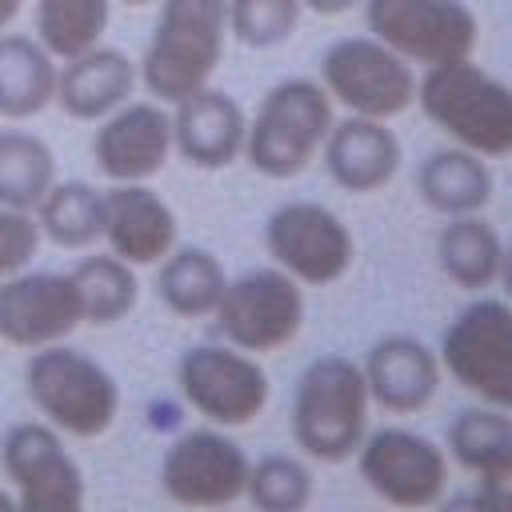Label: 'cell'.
Wrapping results in <instances>:
<instances>
[{
    "mask_svg": "<svg viewBox=\"0 0 512 512\" xmlns=\"http://www.w3.org/2000/svg\"><path fill=\"white\" fill-rule=\"evenodd\" d=\"M248 464H252L248 452L216 424L188 428L168 444L160 460V488L180 508L216 512L244 500Z\"/></svg>",
    "mask_w": 512,
    "mask_h": 512,
    "instance_id": "5bb4252c",
    "label": "cell"
},
{
    "mask_svg": "<svg viewBox=\"0 0 512 512\" xmlns=\"http://www.w3.org/2000/svg\"><path fill=\"white\" fill-rule=\"evenodd\" d=\"M364 384L376 408L392 412V416H412L420 408H428L440 392V352H432L424 340L416 336H384L368 348L364 356Z\"/></svg>",
    "mask_w": 512,
    "mask_h": 512,
    "instance_id": "d6986e66",
    "label": "cell"
},
{
    "mask_svg": "<svg viewBox=\"0 0 512 512\" xmlns=\"http://www.w3.org/2000/svg\"><path fill=\"white\" fill-rule=\"evenodd\" d=\"M228 40V0H160L152 40L136 64L156 104H176L212 84Z\"/></svg>",
    "mask_w": 512,
    "mask_h": 512,
    "instance_id": "7a4b0ae2",
    "label": "cell"
},
{
    "mask_svg": "<svg viewBox=\"0 0 512 512\" xmlns=\"http://www.w3.org/2000/svg\"><path fill=\"white\" fill-rule=\"evenodd\" d=\"M500 256H504V244L480 212L444 216V228L436 232V264L456 288L464 292L492 288L500 280Z\"/></svg>",
    "mask_w": 512,
    "mask_h": 512,
    "instance_id": "cb8c5ba5",
    "label": "cell"
},
{
    "mask_svg": "<svg viewBox=\"0 0 512 512\" xmlns=\"http://www.w3.org/2000/svg\"><path fill=\"white\" fill-rule=\"evenodd\" d=\"M416 104L460 148L484 160L512 156V88L472 56L424 68L416 80Z\"/></svg>",
    "mask_w": 512,
    "mask_h": 512,
    "instance_id": "3957f363",
    "label": "cell"
},
{
    "mask_svg": "<svg viewBox=\"0 0 512 512\" xmlns=\"http://www.w3.org/2000/svg\"><path fill=\"white\" fill-rule=\"evenodd\" d=\"M436 512H500L484 492H456V496H440V504H436Z\"/></svg>",
    "mask_w": 512,
    "mask_h": 512,
    "instance_id": "e575fe53",
    "label": "cell"
},
{
    "mask_svg": "<svg viewBox=\"0 0 512 512\" xmlns=\"http://www.w3.org/2000/svg\"><path fill=\"white\" fill-rule=\"evenodd\" d=\"M320 160L328 168V176L356 196L380 192L384 184H392V176L400 172V140L388 128V120H372V116H344L332 124Z\"/></svg>",
    "mask_w": 512,
    "mask_h": 512,
    "instance_id": "ffe728a7",
    "label": "cell"
},
{
    "mask_svg": "<svg viewBox=\"0 0 512 512\" xmlns=\"http://www.w3.org/2000/svg\"><path fill=\"white\" fill-rule=\"evenodd\" d=\"M416 192L440 216H468L492 200V168L460 144L436 148L416 168Z\"/></svg>",
    "mask_w": 512,
    "mask_h": 512,
    "instance_id": "7402d4cb",
    "label": "cell"
},
{
    "mask_svg": "<svg viewBox=\"0 0 512 512\" xmlns=\"http://www.w3.org/2000/svg\"><path fill=\"white\" fill-rule=\"evenodd\" d=\"M300 0H228V32L248 48H276L300 24Z\"/></svg>",
    "mask_w": 512,
    "mask_h": 512,
    "instance_id": "1f68e13d",
    "label": "cell"
},
{
    "mask_svg": "<svg viewBox=\"0 0 512 512\" xmlns=\"http://www.w3.org/2000/svg\"><path fill=\"white\" fill-rule=\"evenodd\" d=\"M312 496H316V480L300 456L268 452L248 464L244 500L256 512H304L312 504Z\"/></svg>",
    "mask_w": 512,
    "mask_h": 512,
    "instance_id": "4dcf8cb0",
    "label": "cell"
},
{
    "mask_svg": "<svg viewBox=\"0 0 512 512\" xmlns=\"http://www.w3.org/2000/svg\"><path fill=\"white\" fill-rule=\"evenodd\" d=\"M108 16L112 0H36V40L56 60H72L104 40Z\"/></svg>",
    "mask_w": 512,
    "mask_h": 512,
    "instance_id": "83f0119b",
    "label": "cell"
},
{
    "mask_svg": "<svg viewBox=\"0 0 512 512\" xmlns=\"http://www.w3.org/2000/svg\"><path fill=\"white\" fill-rule=\"evenodd\" d=\"M332 124V96L320 80H280L264 92L256 116L248 120L244 160L268 180H292L320 156Z\"/></svg>",
    "mask_w": 512,
    "mask_h": 512,
    "instance_id": "5b68a950",
    "label": "cell"
},
{
    "mask_svg": "<svg viewBox=\"0 0 512 512\" xmlns=\"http://www.w3.org/2000/svg\"><path fill=\"white\" fill-rule=\"evenodd\" d=\"M176 384L180 396L216 428L252 424L272 396L268 372L256 364V356L232 344L184 348V356L176 360Z\"/></svg>",
    "mask_w": 512,
    "mask_h": 512,
    "instance_id": "30bf717a",
    "label": "cell"
},
{
    "mask_svg": "<svg viewBox=\"0 0 512 512\" xmlns=\"http://www.w3.org/2000/svg\"><path fill=\"white\" fill-rule=\"evenodd\" d=\"M224 344L240 352H276L288 348L304 328V284L284 268H248L224 284V296L212 312Z\"/></svg>",
    "mask_w": 512,
    "mask_h": 512,
    "instance_id": "ba28073f",
    "label": "cell"
},
{
    "mask_svg": "<svg viewBox=\"0 0 512 512\" xmlns=\"http://www.w3.org/2000/svg\"><path fill=\"white\" fill-rule=\"evenodd\" d=\"M440 364L480 404L512 412V304L480 296L460 308L440 336Z\"/></svg>",
    "mask_w": 512,
    "mask_h": 512,
    "instance_id": "8992f818",
    "label": "cell"
},
{
    "mask_svg": "<svg viewBox=\"0 0 512 512\" xmlns=\"http://www.w3.org/2000/svg\"><path fill=\"white\" fill-rule=\"evenodd\" d=\"M36 224L56 248H88L100 240V192L84 180H56L36 204Z\"/></svg>",
    "mask_w": 512,
    "mask_h": 512,
    "instance_id": "f1b7e54d",
    "label": "cell"
},
{
    "mask_svg": "<svg viewBox=\"0 0 512 512\" xmlns=\"http://www.w3.org/2000/svg\"><path fill=\"white\" fill-rule=\"evenodd\" d=\"M56 184L52 148L24 128H0V204L36 212L44 192Z\"/></svg>",
    "mask_w": 512,
    "mask_h": 512,
    "instance_id": "4316f807",
    "label": "cell"
},
{
    "mask_svg": "<svg viewBox=\"0 0 512 512\" xmlns=\"http://www.w3.org/2000/svg\"><path fill=\"white\" fill-rule=\"evenodd\" d=\"M356 468L368 492L392 508H436L448 488V452L412 428H376L356 448Z\"/></svg>",
    "mask_w": 512,
    "mask_h": 512,
    "instance_id": "8fae6325",
    "label": "cell"
},
{
    "mask_svg": "<svg viewBox=\"0 0 512 512\" xmlns=\"http://www.w3.org/2000/svg\"><path fill=\"white\" fill-rule=\"evenodd\" d=\"M40 224H36V212H24V208H8L0 204V280L12 276V272H24L40 248Z\"/></svg>",
    "mask_w": 512,
    "mask_h": 512,
    "instance_id": "d6a6232c",
    "label": "cell"
},
{
    "mask_svg": "<svg viewBox=\"0 0 512 512\" xmlns=\"http://www.w3.org/2000/svg\"><path fill=\"white\" fill-rule=\"evenodd\" d=\"M120 4H128V8H144V4H160V0H120Z\"/></svg>",
    "mask_w": 512,
    "mask_h": 512,
    "instance_id": "ab89813d",
    "label": "cell"
},
{
    "mask_svg": "<svg viewBox=\"0 0 512 512\" xmlns=\"http://www.w3.org/2000/svg\"><path fill=\"white\" fill-rule=\"evenodd\" d=\"M0 512H16V500H12V492H4V488H0Z\"/></svg>",
    "mask_w": 512,
    "mask_h": 512,
    "instance_id": "f35d334b",
    "label": "cell"
},
{
    "mask_svg": "<svg viewBox=\"0 0 512 512\" xmlns=\"http://www.w3.org/2000/svg\"><path fill=\"white\" fill-rule=\"evenodd\" d=\"M84 324L68 272H12L0 280V340L12 348H48Z\"/></svg>",
    "mask_w": 512,
    "mask_h": 512,
    "instance_id": "9a60e30c",
    "label": "cell"
},
{
    "mask_svg": "<svg viewBox=\"0 0 512 512\" xmlns=\"http://www.w3.org/2000/svg\"><path fill=\"white\" fill-rule=\"evenodd\" d=\"M368 32L408 64H448L476 48L480 24L464 0H364Z\"/></svg>",
    "mask_w": 512,
    "mask_h": 512,
    "instance_id": "7c38bea8",
    "label": "cell"
},
{
    "mask_svg": "<svg viewBox=\"0 0 512 512\" xmlns=\"http://www.w3.org/2000/svg\"><path fill=\"white\" fill-rule=\"evenodd\" d=\"M320 84L348 116L392 120L416 104V72L376 36H340L320 56Z\"/></svg>",
    "mask_w": 512,
    "mask_h": 512,
    "instance_id": "52a82bcc",
    "label": "cell"
},
{
    "mask_svg": "<svg viewBox=\"0 0 512 512\" xmlns=\"http://www.w3.org/2000/svg\"><path fill=\"white\" fill-rule=\"evenodd\" d=\"M176 212L148 184H112L100 192V240L132 268L160 264L176 248Z\"/></svg>",
    "mask_w": 512,
    "mask_h": 512,
    "instance_id": "e0dca14e",
    "label": "cell"
},
{
    "mask_svg": "<svg viewBox=\"0 0 512 512\" xmlns=\"http://www.w3.org/2000/svg\"><path fill=\"white\" fill-rule=\"evenodd\" d=\"M308 12H316V16H340V12H348V8H356L360 0H300Z\"/></svg>",
    "mask_w": 512,
    "mask_h": 512,
    "instance_id": "d590c367",
    "label": "cell"
},
{
    "mask_svg": "<svg viewBox=\"0 0 512 512\" xmlns=\"http://www.w3.org/2000/svg\"><path fill=\"white\" fill-rule=\"evenodd\" d=\"M172 156V116L156 100H124L92 136V160L112 184H148Z\"/></svg>",
    "mask_w": 512,
    "mask_h": 512,
    "instance_id": "2e32d148",
    "label": "cell"
},
{
    "mask_svg": "<svg viewBox=\"0 0 512 512\" xmlns=\"http://www.w3.org/2000/svg\"><path fill=\"white\" fill-rule=\"evenodd\" d=\"M72 288H76V300H80V316L84 324H116L124 320L136 300H140V280H136V268L124 264L120 256L104 252V256H84L72 272Z\"/></svg>",
    "mask_w": 512,
    "mask_h": 512,
    "instance_id": "484cf974",
    "label": "cell"
},
{
    "mask_svg": "<svg viewBox=\"0 0 512 512\" xmlns=\"http://www.w3.org/2000/svg\"><path fill=\"white\" fill-rule=\"evenodd\" d=\"M24 392L60 436H104L120 412L116 376L72 344L36 348L24 364Z\"/></svg>",
    "mask_w": 512,
    "mask_h": 512,
    "instance_id": "277c9868",
    "label": "cell"
},
{
    "mask_svg": "<svg viewBox=\"0 0 512 512\" xmlns=\"http://www.w3.org/2000/svg\"><path fill=\"white\" fill-rule=\"evenodd\" d=\"M264 248L272 264L304 288H328L344 280L356 260L348 224L316 200H288L272 208V216L264 220Z\"/></svg>",
    "mask_w": 512,
    "mask_h": 512,
    "instance_id": "9c48e42d",
    "label": "cell"
},
{
    "mask_svg": "<svg viewBox=\"0 0 512 512\" xmlns=\"http://www.w3.org/2000/svg\"><path fill=\"white\" fill-rule=\"evenodd\" d=\"M508 512H512V508H508Z\"/></svg>",
    "mask_w": 512,
    "mask_h": 512,
    "instance_id": "60d3db41",
    "label": "cell"
},
{
    "mask_svg": "<svg viewBox=\"0 0 512 512\" xmlns=\"http://www.w3.org/2000/svg\"><path fill=\"white\" fill-rule=\"evenodd\" d=\"M476 492H484L500 512H508L512 508V456L492 464V468H484L476 476Z\"/></svg>",
    "mask_w": 512,
    "mask_h": 512,
    "instance_id": "836d02e7",
    "label": "cell"
},
{
    "mask_svg": "<svg viewBox=\"0 0 512 512\" xmlns=\"http://www.w3.org/2000/svg\"><path fill=\"white\" fill-rule=\"evenodd\" d=\"M136 84H140L136 60H128L120 48L96 44L56 68L52 104H60V112L72 120H104L132 96Z\"/></svg>",
    "mask_w": 512,
    "mask_h": 512,
    "instance_id": "44dd1931",
    "label": "cell"
},
{
    "mask_svg": "<svg viewBox=\"0 0 512 512\" xmlns=\"http://www.w3.org/2000/svg\"><path fill=\"white\" fill-rule=\"evenodd\" d=\"M224 264L208 252V248H196V244H184V248H172L160 268H156V296L168 312L184 316V320H200V316H212L220 296H224Z\"/></svg>",
    "mask_w": 512,
    "mask_h": 512,
    "instance_id": "d4e9b609",
    "label": "cell"
},
{
    "mask_svg": "<svg viewBox=\"0 0 512 512\" xmlns=\"http://www.w3.org/2000/svg\"><path fill=\"white\" fill-rule=\"evenodd\" d=\"M56 68L60 60L36 36L0 32V116H40L56 96Z\"/></svg>",
    "mask_w": 512,
    "mask_h": 512,
    "instance_id": "603a6c76",
    "label": "cell"
},
{
    "mask_svg": "<svg viewBox=\"0 0 512 512\" xmlns=\"http://www.w3.org/2000/svg\"><path fill=\"white\" fill-rule=\"evenodd\" d=\"M448 456L472 476L508 460L512 456V412L492 408V404L460 408L448 424Z\"/></svg>",
    "mask_w": 512,
    "mask_h": 512,
    "instance_id": "f546056e",
    "label": "cell"
},
{
    "mask_svg": "<svg viewBox=\"0 0 512 512\" xmlns=\"http://www.w3.org/2000/svg\"><path fill=\"white\" fill-rule=\"evenodd\" d=\"M172 152H180L192 168L220 172L244 156L248 116L236 96L204 84L192 96L172 104Z\"/></svg>",
    "mask_w": 512,
    "mask_h": 512,
    "instance_id": "ac0fdd59",
    "label": "cell"
},
{
    "mask_svg": "<svg viewBox=\"0 0 512 512\" xmlns=\"http://www.w3.org/2000/svg\"><path fill=\"white\" fill-rule=\"evenodd\" d=\"M372 396L364 384V368L352 356L324 352L316 356L292 388V440L308 460L344 464L356 456L368 436Z\"/></svg>",
    "mask_w": 512,
    "mask_h": 512,
    "instance_id": "6da1fadb",
    "label": "cell"
},
{
    "mask_svg": "<svg viewBox=\"0 0 512 512\" xmlns=\"http://www.w3.org/2000/svg\"><path fill=\"white\" fill-rule=\"evenodd\" d=\"M0 464L16 488V512H84V472L52 424H12L0 444Z\"/></svg>",
    "mask_w": 512,
    "mask_h": 512,
    "instance_id": "4fadbf2b",
    "label": "cell"
},
{
    "mask_svg": "<svg viewBox=\"0 0 512 512\" xmlns=\"http://www.w3.org/2000/svg\"><path fill=\"white\" fill-rule=\"evenodd\" d=\"M500 284H504V292H508V300H512V244H508L504 256H500Z\"/></svg>",
    "mask_w": 512,
    "mask_h": 512,
    "instance_id": "74e56055",
    "label": "cell"
},
{
    "mask_svg": "<svg viewBox=\"0 0 512 512\" xmlns=\"http://www.w3.org/2000/svg\"><path fill=\"white\" fill-rule=\"evenodd\" d=\"M20 8H24V0H0V32H8V24L20 16Z\"/></svg>",
    "mask_w": 512,
    "mask_h": 512,
    "instance_id": "8d00e7d4",
    "label": "cell"
}]
</instances>
